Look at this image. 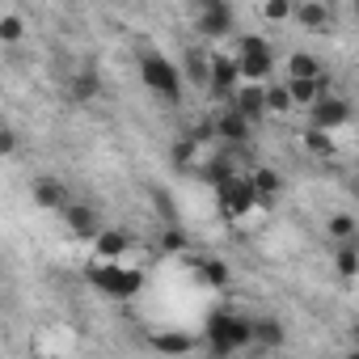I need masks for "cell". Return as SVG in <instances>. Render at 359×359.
<instances>
[{"mask_svg":"<svg viewBox=\"0 0 359 359\" xmlns=\"http://www.w3.org/2000/svg\"><path fill=\"white\" fill-rule=\"evenodd\" d=\"M254 346V317L237 309H216L203 325V351L208 355H237Z\"/></svg>","mask_w":359,"mask_h":359,"instance_id":"1","label":"cell"},{"mask_svg":"<svg viewBox=\"0 0 359 359\" xmlns=\"http://www.w3.org/2000/svg\"><path fill=\"white\" fill-rule=\"evenodd\" d=\"M85 279H89L102 296H110V300H135V296L144 292V271H131V266L110 262V258H93V262L85 266Z\"/></svg>","mask_w":359,"mask_h":359,"instance_id":"2","label":"cell"},{"mask_svg":"<svg viewBox=\"0 0 359 359\" xmlns=\"http://www.w3.org/2000/svg\"><path fill=\"white\" fill-rule=\"evenodd\" d=\"M140 81H144L161 102H169V106L182 102L187 76H182V68H177V64H169V55H161V51H144V55H140Z\"/></svg>","mask_w":359,"mask_h":359,"instance_id":"3","label":"cell"},{"mask_svg":"<svg viewBox=\"0 0 359 359\" xmlns=\"http://www.w3.org/2000/svg\"><path fill=\"white\" fill-rule=\"evenodd\" d=\"M216 203H220V212H224L229 220L250 216V212L258 208V187H254V177H250V173H233L229 182L216 187Z\"/></svg>","mask_w":359,"mask_h":359,"instance_id":"4","label":"cell"},{"mask_svg":"<svg viewBox=\"0 0 359 359\" xmlns=\"http://www.w3.org/2000/svg\"><path fill=\"white\" fill-rule=\"evenodd\" d=\"M351 118H355V106H351L342 93H325V97L309 110V127H321V131H342Z\"/></svg>","mask_w":359,"mask_h":359,"instance_id":"5","label":"cell"},{"mask_svg":"<svg viewBox=\"0 0 359 359\" xmlns=\"http://www.w3.org/2000/svg\"><path fill=\"white\" fill-rule=\"evenodd\" d=\"M195 30H199V39H208V43L229 39V34H233V9H229V0H216V5L195 9Z\"/></svg>","mask_w":359,"mask_h":359,"instance_id":"6","label":"cell"},{"mask_svg":"<svg viewBox=\"0 0 359 359\" xmlns=\"http://www.w3.org/2000/svg\"><path fill=\"white\" fill-rule=\"evenodd\" d=\"M241 81H245L241 76V60L237 55H224V51H212V89L208 93L220 97V102H229Z\"/></svg>","mask_w":359,"mask_h":359,"instance_id":"7","label":"cell"},{"mask_svg":"<svg viewBox=\"0 0 359 359\" xmlns=\"http://www.w3.org/2000/svg\"><path fill=\"white\" fill-rule=\"evenodd\" d=\"M237 161H241V148H237V144H229L224 152H216V156H203V161H199V177L216 191L220 182H229L233 173H241V169H237Z\"/></svg>","mask_w":359,"mask_h":359,"instance_id":"8","label":"cell"},{"mask_svg":"<svg viewBox=\"0 0 359 359\" xmlns=\"http://www.w3.org/2000/svg\"><path fill=\"white\" fill-rule=\"evenodd\" d=\"M292 22L304 26L309 34H325L334 26V9H330V0H296Z\"/></svg>","mask_w":359,"mask_h":359,"instance_id":"9","label":"cell"},{"mask_svg":"<svg viewBox=\"0 0 359 359\" xmlns=\"http://www.w3.org/2000/svg\"><path fill=\"white\" fill-rule=\"evenodd\" d=\"M216 127H220V140H224V144L245 148V144H250V131H254V118H250V114H241L233 102H224V110L216 114Z\"/></svg>","mask_w":359,"mask_h":359,"instance_id":"10","label":"cell"},{"mask_svg":"<svg viewBox=\"0 0 359 359\" xmlns=\"http://www.w3.org/2000/svg\"><path fill=\"white\" fill-rule=\"evenodd\" d=\"M30 199H34V208H43V212H64L68 187L60 182V177L43 173V177H34V182H30Z\"/></svg>","mask_w":359,"mask_h":359,"instance_id":"11","label":"cell"},{"mask_svg":"<svg viewBox=\"0 0 359 359\" xmlns=\"http://www.w3.org/2000/svg\"><path fill=\"white\" fill-rule=\"evenodd\" d=\"M182 76H187L191 89H212V51L187 47L182 51Z\"/></svg>","mask_w":359,"mask_h":359,"instance_id":"12","label":"cell"},{"mask_svg":"<svg viewBox=\"0 0 359 359\" xmlns=\"http://www.w3.org/2000/svg\"><path fill=\"white\" fill-rule=\"evenodd\" d=\"M60 216H64V224H68L72 237H97V233H102V216H97L89 203H72V199H68Z\"/></svg>","mask_w":359,"mask_h":359,"instance_id":"13","label":"cell"},{"mask_svg":"<svg viewBox=\"0 0 359 359\" xmlns=\"http://www.w3.org/2000/svg\"><path fill=\"white\" fill-rule=\"evenodd\" d=\"M241 114H250L254 123L258 118H266V85H258V81H241L237 89H233V97H229Z\"/></svg>","mask_w":359,"mask_h":359,"instance_id":"14","label":"cell"},{"mask_svg":"<svg viewBox=\"0 0 359 359\" xmlns=\"http://www.w3.org/2000/svg\"><path fill=\"white\" fill-rule=\"evenodd\" d=\"M148 346H152V351H161V355H191V351H199V346H203V338L182 334V330H161V334H152V338H148Z\"/></svg>","mask_w":359,"mask_h":359,"instance_id":"15","label":"cell"},{"mask_svg":"<svg viewBox=\"0 0 359 359\" xmlns=\"http://www.w3.org/2000/svg\"><path fill=\"white\" fill-rule=\"evenodd\" d=\"M254 346L262 351H283L287 346V330L279 317H254Z\"/></svg>","mask_w":359,"mask_h":359,"instance_id":"16","label":"cell"},{"mask_svg":"<svg viewBox=\"0 0 359 359\" xmlns=\"http://www.w3.org/2000/svg\"><path fill=\"white\" fill-rule=\"evenodd\" d=\"M250 177H254V187H258V208H266V212H271V208L279 203V191H283V177H279V173H275L271 165H258V169H254Z\"/></svg>","mask_w":359,"mask_h":359,"instance_id":"17","label":"cell"},{"mask_svg":"<svg viewBox=\"0 0 359 359\" xmlns=\"http://www.w3.org/2000/svg\"><path fill=\"white\" fill-rule=\"evenodd\" d=\"M127 250H131V237H127L123 229H102V233L93 237V258H110V262H118Z\"/></svg>","mask_w":359,"mask_h":359,"instance_id":"18","label":"cell"},{"mask_svg":"<svg viewBox=\"0 0 359 359\" xmlns=\"http://www.w3.org/2000/svg\"><path fill=\"white\" fill-rule=\"evenodd\" d=\"M102 93V76L93 72V68H85V72H76L72 81H68V97L72 102H93Z\"/></svg>","mask_w":359,"mask_h":359,"instance_id":"19","label":"cell"},{"mask_svg":"<svg viewBox=\"0 0 359 359\" xmlns=\"http://www.w3.org/2000/svg\"><path fill=\"white\" fill-rule=\"evenodd\" d=\"M199 148H203V144H199V140H191V135L173 140V144H169V161H173V169H182V173H187V169H195Z\"/></svg>","mask_w":359,"mask_h":359,"instance_id":"20","label":"cell"},{"mask_svg":"<svg viewBox=\"0 0 359 359\" xmlns=\"http://www.w3.org/2000/svg\"><path fill=\"white\" fill-rule=\"evenodd\" d=\"M237 60H241V76H245V81L266 85V81L275 76V55H237Z\"/></svg>","mask_w":359,"mask_h":359,"instance_id":"21","label":"cell"},{"mask_svg":"<svg viewBox=\"0 0 359 359\" xmlns=\"http://www.w3.org/2000/svg\"><path fill=\"white\" fill-rule=\"evenodd\" d=\"M292 110H296V102H292V89H287V81H283V85L266 81V114L283 118V114H292Z\"/></svg>","mask_w":359,"mask_h":359,"instance_id":"22","label":"cell"},{"mask_svg":"<svg viewBox=\"0 0 359 359\" xmlns=\"http://www.w3.org/2000/svg\"><path fill=\"white\" fill-rule=\"evenodd\" d=\"M334 271H338L342 279H355V275H359V245H355V237H351V241H338V250H334Z\"/></svg>","mask_w":359,"mask_h":359,"instance_id":"23","label":"cell"},{"mask_svg":"<svg viewBox=\"0 0 359 359\" xmlns=\"http://www.w3.org/2000/svg\"><path fill=\"white\" fill-rule=\"evenodd\" d=\"M304 148H309L313 156H321V161H330V156L338 152L334 131H321V127H304Z\"/></svg>","mask_w":359,"mask_h":359,"instance_id":"24","label":"cell"},{"mask_svg":"<svg viewBox=\"0 0 359 359\" xmlns=\"http://www.w3.org/2000/svg\"><path fill=\"white\" fill-rule=\"evenodd\" d=\"M325 233H330L334 241H351V237L359 233V216H355V212H334V216L325 220Z\"/></svg>","mask_w":359,"mask_h":359,"instance_id":"25","label":"cell"},{"mask_svg":"<svg viewBox=\"0 0 359 359\" xmlns=\"http://www.w3.org/2000/svg\"><path fill=\"white\" fill-rule=\"evenodd\" d=\"M199 279H203L208 287H229L233 275H229V266H224L220 258H203V262H199Z\"/></svg>","mask_w":359,"mask_h":359,"instance_id":"26","label":"cell"},{"mask_svg":"<svg viewBox=\"0 0 359 359\" xmlns=\"http://www.w3.org/2000/svg\"><path fill=\"white\" fill-rule=\"evenodd\" d=\"M287 76H321L317 55H309V51H292V55H287Z\"/></svg>","mask_w":359,"mask_h":359,"instance_id":"27","label":"cell"},{"mask_svg":"<svg viewBox=\"0 0 359 359\" xmlns=\"http://www.w3.org/2000/svg\"><path fill=\"white\" fill-rule=\"evenodd\" d=\"M161 254H169V258L187 254V233L177 229V224H165V233H161Z\"/></svg>","mask_w":359,"mask_h":359,"instance_id":"28","label":"cell"},{"mask_svg":"<svg viewBox=\"0 0 359 359\" xmlns=\"http://www.w3.org/2000/svg\"><path fill=\"white\" fill-rule=\"evenodd\" d=\"M237 55H275V47L262 34H241L237 39Z\"/></svg>","mask_w":359,"mask_h":359,"instance_id":"29","label":"cell"},{"mask_svg":"<svg viewBox=\"0 0 359 359\" xmlns=\"http://www.w3.org/2000/svg\"><path fill=\"white\" fill-rule=\"evenodd\" d=\"M26 39V22L18 18V13H9L5 22H0V43H5V47H18Z\"/></svg>","mask_w":359,"mask_h":359,"instance_id":"30","label":"cell"},{"mask_svg":"<svg viewBox=\"0 0 359 359\" xmlns=\"http://www.w3.org/2000/svg\"><path fill=\"white\" fill-rule=\"evenodd\" d=\"M296 9V0H262V18L266 22H287Z\"/></svg>","mask_w":359,"mask_h":359,"instance_id":"31","label":"cell"},{"mask_svg":"<svg viewBox=\"0 0 359 359\" xmlns=\"http://www.w3.org/2000/svg\"><path fill=\"white\" fill-rule=\"evenodd\" d=\"M187 135H191V140H199V144H212V140H220V127H216V118H199Z\"/></svg>","mask_w":359,"mask_h":359,"instance_id":"32","label":"cell"},{"mask_svg":"<svg viewBox=\"0 0 359 359\" xmlns=\"http://www.w3.org/2000/svg\"><path fill=\"white\" fill-rule=\"evenodd\" d=\"M152 203H156V212H161V220H165V224H177V208H173V199H169L165 191H156V187H152Z\"/></svg>","mask_w":359,"mask_h":359,"instance_id":"33","label":"cell"},{"mask_svg":"<svg viewBox=\"0 0 359 359\" xmlns=\"http://www.w3.org/2000/svg\"><path fill=\"white\" fill-rule=\"evenodd\" d=\"M13 152H18V131L5 127V131H0V156H13Z\"/></svg>","mask_w":359,"mask_h":359,"instance_id":"34","label":"cell"},{"mask_svg":"<svg viewBox=\"0 0 359 359\" xmlns=\"http://www.w3.org/2000/svg\"><path fill=\"white\" fill-rule=\"evenodd\" d=\"M191 5H195V9H203V5H216V0H191Z\"/></svg>","mask_w":359,"mask_h":359,"instance_id":"35","label":"cell"},{"mask_svg":"<svg viewBox=\"0 0 359 359\" xmlns=\"http://www.w3.org/2000/svg\"><path fill=\"white\" fill-rule=\"evenodd\" d=\"M351 338H355V346H359V321H355V325H351Z\"/></svg>","mask_w":359,"mask_h":359,"instance_id":"36","label":"cell"},{"mask_svg":"<svg viewBox=\"0 0 359 359\" xmlns=\"http://www.w3.org/2000/svg\"><path fill=\"white\" fill-rule=\"evenodd\" d=\"M351 13H355V18H359V0H351Z\"/></svg>","mask_w":359,"mask_h":359,"instance_id":"37","label":"cell"},{"mask_svg":"<svg viewBox=\"0 0 359 359\" xmlns=\"http://www.w3.org/2000/svg\"><path fill=\"white\" fill-rule=\"evenodd\" d=\"M355 199H359V191H355Z\"/></svg>","mask_w":359,"mask_h":359,"instance_id":"38","label":"cell"}]
</instances>
